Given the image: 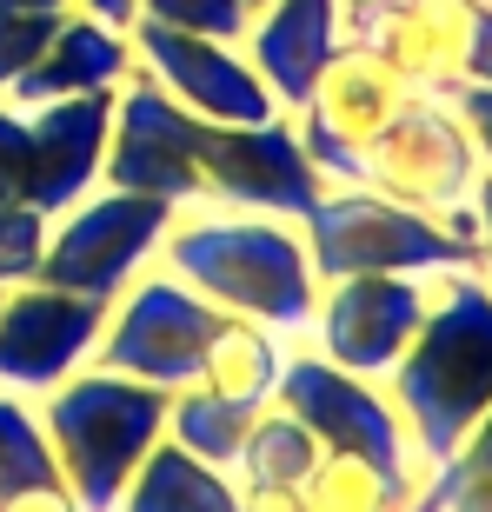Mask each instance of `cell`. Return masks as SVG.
<instances>
[{"instance_id":"6da1fadb","label":"cell","mask_w":492,"mask_h":512,"mask_svg":"<svg viewBox=\"0 0 492 512\" xmlns=\"http://www.w3.org/2000/svg\"><path fill=\"white\" fill-rule=\"evenodd\" d=\"M153 266L187 280L227 320L273 326L280 340H306L313 306H320V273H313L300 220H273V213L200 207L193 200V207L173 213Z\"/></svg>"},{"instance_id":"7a4b0ae2","label":"cell","mask_w":492,"mask_h":512,"mask_svg":"<svg viewBox=\"0 0 492 512\" xmlns=\"http://www.w3.org/2000/svg\"><path fill=\"white\" fill-rule=\"evenodd\" d=\"M379 386L413 439L419 479L446 466L492 406V286L479 273H433V306Z\"/></svg>"},{"instance_id":"3957f363","label":"cell","mask_w":492,"mask_h":512,"mask_svg":"<svg viewBox=\"0 0 492 512\" xmlns=\"http://www.w3.org/2000/svg\"><path fill=\"white\" fill-rule=\"evenodd\" d=\"M167 399L160 386L120 380L100 366H80L74 380H60L54 393L34 399L40 433L60 459L67 493L80 499V512H114L127 479L140 473V459L160 446L167 433Z\"/></svg>"},{"instance_id":"277c9868","label":"cell","mask_w":492,"mask_h":512,"mask_svg":"<svg viewBox=\"0 0 492 512\" xmlns=\"http://www.w3.org/2000/svg\"><path fill=\"white\" fill-rule=\"evenodd\" d=\"M300 233L320 286L353 280V273H479L473 233H453L433 213L379 200L373 187H326Z\"/></svg>"},{"instance_id":"5b68a950","label":"cell","mask_w":492,"mask_h":512,"mask_svg":"<svg viewBox=\"0 0 492 512\" xmlns=\"http://www.w3.org/2000/svg\"><path fill=\"white\" fill-rule=\"evenodd\" d=\"M479 147L459 127V114L439 94H406L393 107V120L360 147V173L353 187H373L379 200H399L413 213H433L453 233H473V187H479Z\"/></svg>"},{"instance_id":"8992f818","label":"cell","mask_w":492,"mask_h":512,"mask_svg":"<svg viewBox=\"0 0 492 512\" xmlns=\"http://www.w3.org/2000/svg\"><path fill=\"white\" fill-rule=\"evenodd\" d=\"M114 133V94L14 107L0 94V207H40L47 220L100 187Z\"/></svg>"},{"instance_id":"52a82bcc","label":"cell","mask_w":492,"mask_h":512,"mask_svg":"<svg viewBox=\"0 0 492 512\" xmlns=\"http://www.w3.org/2000/svg\"><path fill=\"white\" fill-rule=\"evenodd\" d=\"M220 320L227 313L207 306L187 280H173L167 266H147L107 306V326H100L87 366L140 380V386H160V393H180V386L200 380V360H207V340L220 333Z\"/></svg>"},{"instance_id":"ba28073f","label":"cell","mask_w":492,"mask_h":512,"mask_svg":"<svg viewBox=\"0 0 492 512\" xmlns=\"http://www.w3.org/2000/svg\"><path fill=\"white\" fill-rule=\"evenodd\" d=\"M173 213L180 207H173V200H153V193L94 187L87 200L54 213L40 280L67 286V293H94V300H120V293L160 260V240H167Z\"/></svg>"},{"instance_id":"9c48e42d","label":"cell","mask_w":492,"mask_h":512,"mask_svg":"<svg viewBox=\"0 0 492 512\" xmlns=\"http://www.w3.org/2000/svg\"><path fill=\"white\" fill-rule=\"evenodd\" d=\"M193 167H200V207H240L273 220H306L326 193L320 167L306 160L293 114H273L260 127H213L193 133Z\"/></svg>"},{"instance_id":"30bf717a","label":"cell","mask_w":492,"mask_h":512,"mask_svg":"<svg viewBox=\"0 0 492 512\" xmlns=\"http://www.w3.org/2000/svg\"><path fill=\"white\" fill-rule=\"evenodd\" d=\"M406 94H413V87L399 80L393 60L379 54L373 34H346L340 47H333V60L320 67L306 107L293 114L300 147H306V160L320 167L326 187H353V173H360V147L386 127V120H393V107Z\"/></svg>"},{"instance_id":"8fae6325","label":"cell","mask_w":492,"mask_h":512,"mask_svg":"<svg viewBox=\"0 0 492 512\" xmlns=\"http://www.w3.org/2000/svg\"><path fill=\"white\" fill-rule=\"evenodd\" d=\"M273 399H280L286 413L320 439L326 453H360V459H373V466H386L393 479H413V486H419L413 439H406V426H399L393 399H386L379 380H360V373H346V366L320 360L313 346L293 340Z\"/></svg>"},{"instance_id":"7c38bea8","label":"cell","mask_w":492,"mask_h":512,"mask_svg":"<svg viewBox=\"0 0 492 512\" xmlns=\"http://www.w3.org/2000/svg\"><path fill=\"white\" fill-rule=\"evenodd\" d=\"M433 306V273H353V280H326L306 340L320 360L360 373V380H386L399 353L413 346L419 320Z\"/></svg>"},{"instance_id":"4fadbf2b","label":"cell","mask_w":492,"mask_h":512,"mask_svg":"<svg viewBox=\"0 0 492 512\" xmlns=\"http://www.w3.org/2000/svg\"><path fill=\"white\" fill-rule=\"evenodd\" d=\"M107 306L94 293H67V286L27 280L0 293V393L40 399L60 380H74L94 360V340L107 326Z\"/></svg>"},{"instance_id":"5bb4252c","label":"cell","mask_w":492,"mask_h":512,"mask_svg":"<svg viewBox=\"0 0 492 512\" xmlns=\"http://www.w3.org/2000/svg\"><path fill=\"white\" fill-rule=\"evenodd\" d=\"M127 47H133V67H147L153 87L167 100H180L193 120H213V127H260V120L280 114L233 40L180 34V27H160V20H133Z\"/></svg>"},{"instance_id":"9a60e30c","label":"cell","mask_w":492,"mask_h":512,"mask_svg":"<svg viewBox=\"0 0 492 512\" xmlns=\"http://www.w3.org/2000/svg\"><path fill=\"white\" fill-rule=\"evenodd\" d=\"M193 133L200 120L153 87L147 67H133L114 94V133H107V160H100V187L120 193H153L173 207L200 200V167H193Z\"/></svg>"},{"instance_id":"2e32d148","label":"cell","mask_w":492,"mask_h":512,"mask_svg":"<svg viewBox=\"0 0 492 512\" xmlns=\"http://www.w3.org/2000/svg\"><path fill=\"white\" fill-rule=\"evenodd\" d=\"M373 40L413 94L492 87V0H399Z\"/></svg>"},{"instance_id":"e0dca14e","label":"cell","mask_w":492,"mask_h":512,"mask_svg":"<svg viewBox=\"0 0 492 512\" xmlns=\"http://www.w3.org/2000/svg\"><path fill=\"white\" fill-rule=\"evenodd\" d=\"M340 40H346L340 0H266L260 14L246 20L240 54L260 74V87L273 94V107L280 114H300Z\"/></svg>"},{"instance_id":"ac0fdd59","label":"cell","mask_w":492,"mask_h":512,"mask_svg":"<svg viewBox=\"0 0 492 512\" xmlns=\"http://www.w3.org/2000/svg\"><path fill=\"white\" fill-rule=\"evenodd\" d=\"M133 74L127 27H107L94 14H60L47 54L7 87L14 107H54V100H87V94H120V80Z\"/></svg>"},{"instance_id":"d6986e66","label":"cell","mask_w":492,"mask_h":512,"mask_svg":"<svg viewBox=\"0 0 492 512\" xmlns=\"http://www.w3.org/2000/svg\"><path fill=\"white\" fill-rule=\"evenodd\" d=\"M114 512H240V486H233V473L193 459L187 446L160 433V446L140 459V473L127 479Z\"/></svg>"},{"instance_id":"ffe728a7","label":"cell","mask_w":492,"mask_h":512,"mask_svg":"<svg viewBox=\"0 0 492 512\" xmlns=\"http://www.w3.org/2000/svg\"><path fill=\"white\" fill-rule=\"evenodd\" d=\"M286 353H293V340H280L273 326L220 320V333L207 340V360H200V386H213V393H227V399H246V406H273Z\"/></svg>"},{"instance_id":"44dd1931","label":"cell","mask_w":492,"mask_h":512,"mask_svg":"<svg viewBox=\"0 0 492 512\" xmlns=\"http://www.w3.org/2000/svg\"><path fill=\"white\" fill-rule=\"evenodd\" d=\"M253 413H260V406L227 399V393H213V386L193 380V386H180V393L167 399V439H173V446H187L193 459L220 466V473H233V459H240V446H246Z\"/></svg>"},{"instance_id":"7402d4cb","label":"cell","mask_w":492,"mask_h":512,"mask_svg":"<svg viewBox=\"0 0 492 512\" xmlns=\"http://www.w3.org/2000/svg\"><path fill=\"white\" fill-rule=\"evenodd\" d=\"M320 453H326L320 439L273 399V406H260L253 426H246V446H240V459H233V486H306V473L320 466Z\"/></svg>"},{"instance_id":"603a6c76","label":"cell","mask_w":492,"mask_h":512,"mask_svg":"<svg viewBox=\"0 0 492 512\" xmlns=\"http://www.w3.org/2000/svg\"><path fill=\"white\" fill-rule=\"evenodd\" d=\"M306 506L313 512H406L413 479H393L386 466L360 453H320V466L306 473Z\"/></svg>"},{"instance_id":"cb8c5ba5","label":"cell","mask_w":492,"mask_h":512,"mask_svg":"<svg viewBox=\"0 0 492 512\" xmlns=\"http://www.w3.org/2000/svg\"><path fill=\"white\" fill-rule=\"evenodd\" d=\"M54 479H60V459L47 446V433H40L34 399L0 393V506L34 493V486H54Z\"/></svg>"},{"instance_id":"d4e9b609","label":"cell","mask_w":492,"mask_h":512,"mask_svg":"<svg viewBox=\"0 0 492 512\" xmlns=\"http://www.w3.org/2000/svg\"><path fill=\"white\" fill-rule=\"evenodd\" d=\"M133 20H160V27H180V34H207L240 47L253 7L246 0H133Z\"/></svg>"},{"instance_id":"484cf974","label":"cell","mask_w":492,"mask_h":512,"mask_svg":"<svg viewBox=\"0 0 492 512\" xmlns=\"http://www.w3.org/2000/svg\"><path fill=\"white\" fill-rule=\"evenodd\" d=\"M47 213L40 207H0V293L7 286L40 280V260H47Z\"/></svg>"},{"instance_id":"4316f807","label":"cell","mask_w":492,"mask_h":512,"mask_svg":"<svg viewBox=\"0 0 492 512\" xmlns=\"http://www.w3.org/2000/svg\"><path fill=\"white\" fill-rule=\"evenodd\" d=\"M54 27H60V14H7V7H0V94L47 54Z\"/></svg>"},{"instance_id":"83f0119b","label":"cell","mask_w":492,"mask_h":512,"mask_svg":"<svg viewBox=\"0 0 492 512\" xmlns=\"http://www.w3.org/2000/svg\"><path fill=\"white\" fill-rule=\"evenodd\" d=\"M446 107L459 114V127L473 133V147H479V167L492 173V87H453V94H439Z\"/></svg>"},{"instance_id":"f1b7e54d","label":"cell","mask_w":492,"mask_h":512,"mask_svg":"<svg viewBox=\"0 0 492 512\" xmlns=\"http://www.w3.org/2000/svg\"><path fill=\"white\" fill-rule=\"evenodd\" d=\"M446 466H453V473H486V479H492V406H486V419L466 433V446H459ZM433 473H439V466H433Z\"/></svg>"},{"instance_id":"f546056e","label":"cell","mask_w":492,"mask_h":512,"mask_svg":"<svg viewBox=\"0 0 492 512\" xmlns=\"http://www.w3.org/2000/svg\"><path fill=\"white\" fill-rule=\"evenodd\" d=\"M240 512H313L300 486H240Z\"/></svg>"},{"instance_id":"4dcf8cb0","label":"cell","mask_w":492,"mask_h":512,"mask_svg":"<svg viewBox=\"0 0 492 512\" xmlns=\"http://www.w3.org/2000/svg\"><path fill=\"white\" fill-rule=\"evenodd\" d=\"M0 512H80V499L67 493V479H54V486H34V493H20L7 499Z\"/></svg>"},{"instance_id":"1f68e13d","label":"cell","mask_w":492,"mask_h":512,"mask_svg":"<svg viewBox=\"0 0 492 512\" xmlns=\"http://www.w3.org/2000/svg\"><path fill=\"white\" fill-rule=\"evenodd\" d=\"M473 220H479V280L492 286V173H479L473 187Z\"/></svg>"},{"instance_id":"d6a6232c","label":"cell","mask_w":492,"mask_h":512,"mask_svg":"<svg viewBox=\"0 0 492 512\" xmlns=\"http://www.w3.org/2000/svg\"><path fill=\"white\" fill-rule=\"evenodd\" d=\"M399 0H340V14H346V34H373L379 20L393 14Z\"/></svg>"},{"instance_id":"836d02e7","label":"cell","mask_w":492,"mask_h":512,"mask_svg":"<svg viewBox=\"0 0 492 512\" xmlns=\"http://www.w3.org/2000/svg\"><path fill=\"white\" fill-rule=\"evenodd\" d=\"M80 14H94L107 20V27H133V0H74Z\"/></svg>"},{"instance_id":"e575fe53","label":"cell","mask_w":492,"mask_h":512,"mask_svg":"<svg viewBox=\"0 0 492 512\" xmlns=\"http://www.w3.org/2000/svg\"><path fill=\"white\" fill-rule=\"evenodd\" d=\"M7 14H74V0H0Z\"/></svg>"},{"instance_id":"d590c367","label":"cell","mask_w":492,"mask_h":512,"mask_svg":"<svg viewBox=\"0 0 492 512\" xmlns=\"http://www.w3.org/2000/svg\"><path fill=\"white\" fill-rule=\"evenodd\" d=\"M246 7H253V14H260V7H266V0H246Z\"/></svg>"}]
</instances>
